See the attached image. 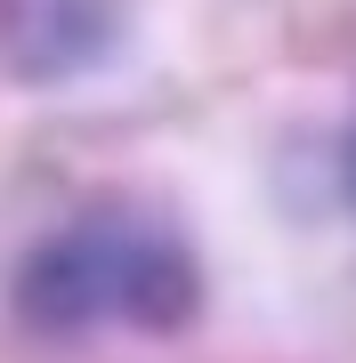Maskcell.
I'll return each instance as SVG.
<instances>
[{"mask_svg":"<svg viewBox=\"0 0 356 363\" xmlns=\"http://www.w3.org/2000/svg\"><path fill=\"white\" fill-rule=\"evenodd\" d=\"M9 298L49 339H90V331L171 339L203 315V259L178 226L146 210H81L16 259Z\"/></svg>","mask_w":356,"mask_h":363,"instance_id":"cell-1","label":"cell"},{"mask_svg":"<svg viewBox=\"0 0 356 363\" xmlns=\"http://www.w3.org/2000/svg\"><path fill=\"white\" fill-rule=\"evenodd\" d=\"M114 33H122V0H0V49L33 81L97 65Z\"/></svg>","mask_w":356,"mask_h":363,"instance_id":"cell-2","label":"cell"},{"mask_svg":"<svg viewBox=\"0 0 356 363\" xmlns=\"http://www.w3.org/2000/svg\"><path fill=\"white\" fill-rule=\"evenodd\" d=\"M348 202H356V130H348Z\"/></svg>","mask_w":356,"mask_h":363,"instance_id":"cell-3","label":"cell"}]
</instances>
